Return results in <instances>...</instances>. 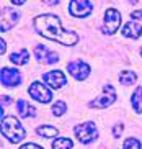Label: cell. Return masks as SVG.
I'll return each mask as SVG.
<instances>
[{"mask_svg":"<svg viewBox=\"0 0 142 149\" xmlns=\"http://www.w3.org/2000/svg\"><path fill=\"white\" fill-rule=\"evenodd\" d=\"M103 90H105V95H100L98 98H95L93 102H90L91 108H106V107H109L111 103L116 102V92H114V88L109 84L105 85Z\"/></svg>","mask_w":142,"mask_h":149,"instance_id":"52a82bcc","label":"cell"},{"mask_svg":"<svg viewBox=\"0 0 142 149\" xmlns=\"http://www.w3.org/2000/svg\"><path fill=\"white\" fill-rule=\"evenodd\" d=\"M131 18H132V20H142V10L132 12V13H131Z\"/></svg>","mask_w":142,"mask_h":149,"instance_id":"cb8c5ba5","label":"cell"},{"mask_svg":"<svg viewBox=\"0 0 142 149\" xmlns=\"http://www.w3.org/2000/svg\"><path fill=\"white\" fill-rule=\"evenodd\" d=\"M93 12V3L90 0H72L69 5V13L77 18H85Z\"/></svg>","mask_w":142,"mask_h":149,"instance_id":"5b68a950","label":"cell"},{"mask_svg":"<svg viewBox=\"0 0 142 149\" xmlns=\"http://www.w3.org/2000/svg\"><path fill=\"white\" fill-rule=\"evenodd\" d=\"M17 111L21 118H33V116H36V108L33 105H30L26 100L17 102Z\"/></svg>","mask_w":142,"mask_h":149,"instance_id":"4fadbf2b","label":"cell"},{"mask_svg":"<svg viewBox=\"0 0 142 149\" xmlns=\"http://www.w3.org/2000/svg\"><path fill=\"white\" fill-rule=\"evenodd\" d=\"M10 2H12V3H15V5H23L26 0H10Z\"/></svg>","mask_w":142,"mask_h":149,"instance_id":"4316f807","label":"cell"},{"mask_svg":"<svg viewBox=\"0 0 142 149\" xmlns=\"http://www.w3.org/2000/svg\"><path fill=\"white\" fill-rule=\"evenodd\" d=\"M141 54H142V49H141Z\"/></svg>","mask_w":142,"mask_h":149,"instance_id":"83f0119b","label":"cell"},{"mask_svg":"<svg viewBox=\"0 0 142 149\" xmlns=\"http://www.w3.org/2000/svg\"><path fill=\"white\" fill-rule=\"evenodd\" d=\"M43 3H46V5H57L59 3V0H43Z\"/></svg>","mask_w":142,"mask_h":149,"instance_id":"484cf974","label":"cell"},{"mask_svg":"<svg viewBox=\"0 0 142 149\" xmlns=\"http://www.w3.org/2000/svg\"><path fill=\"white\" fill-rule=\"evenodd\" d=\"M0 80L5 87H15V85H20L21 82V75L17 69H10V67H3L0 70Z\"/></svg>","mask_w":142,"mask_h":149,"instance_id":"8fae6325","label":"cell"},{"mask_svg":"<svg viewBox=\"0 0 142 149\" xmlns=\"http://www.w3.org/2000/svg\"><path fill=\"white\" fill-rule=\"evenodd\" d=\"M121 25V13L116 8H108L105 12V25H103V33L105 35H114L119 30Z\"/></svg>","mask_w":142,"mask_h":149,"instance_id":"277c9868","label":"cell"},{"mask_svg":"<svg viewBox=\"0 0 142 149\" xmlns=\"http://www.w3.org/2000/svg\"><path fill=\"white\" fill-rule=\"evenodd\" d=\"M123 35L126 38H132V40H137L139 36L142 35V26L139 23H136L134 20H131L129 23H126L124 28H123Z\"/></svg>","mask_w":142,"mask_h":149,"instance_id":"5bb4252c","label":"cell"},{"mask_svg":"<svg viewBox=\"0 0 142 149\" xmlns=\"http://www.w3.org/2000/svg\"><path fill=\"white\" fill-rule=\"evenodd\" d=\"M20 20V13L12 7H3L2 8V20H0V28L2 31H10Z\"/></svg>","mask_w":142,"mask_h":149,"instance_id":"ba28073f","label":"cell"},{"mask_svg":"<svg viewBox=\"0 0 142 149\" xmlns=\"http://www.w3.org/2000/svg\"><path fill=\"white\" fill-rule=\"evenodd\" d=\"M2 133L10 143H20L26 136L25 128L21 126V123L15 116H5L2 120Z\"/></svg>","mask_w":142,"mask_h":149,"instance_id":"7a4b0ae2","label":"cell"},{"mask_svg":"<svg viewBox=\"0 0 142 149\" xmlns=\"http://www.w3.org/2000/svg\"><path fill=\"white\" fill-rule=\"evenodd\" d=\"M67 70L69 74L72 75L75 80H85L88 75H90V66L85 64L83 61L77 59V61H72L67 64Z\"/></svg>","mask_w":142,"mask_h":149,"instance_id":"9c48e42d","label":"cell"},{"mask_svg":"<svg viewBox=\"0 0 142 149\" xmlns=\"http://www.w3.org/2000/svg\"><path fill=\"white\" fill-rule=\"evenodd\" d=\"M72 141L69 138H57L52 141V149H72Z\"/></svg>","mask_w":142,"mask_h":149,"instance_id":"ac0fdd59","label":"cell"},{"mask_svg":"<svg viewBox=\"0 0 142 149\" xmlns=\"http://www.w3.org/2000/svg\"><path fill=\"white\" fill-rule=\"evenodd\" d=\"M10 61L13 64H17V66H25L26 62L30 61V53H28V49H21V51H18V53H13L10 56Z\"/></svg>","mask_w":142,"mask_h":149,"instance_id":"9a60e30c","label":"cell"},{"mask_svg":"<svg viewBox=\"0 0 142 149\" xmlns=\"http://www.w3.org/2000/svg\"><path fill=\"white\" fill-rule=\"evenodd\" d=\"M20 149H43V148L38 146V144H35V143H26V144H23Z\"/></svg>","mask_w":142,"mask_h":149,"instance_id":"603a6c76","label":"cell"},{"mask_svg":"<svg viewBox=\"0 0 142 149\" xmlns=\"http://www.w3.org/2000/svg\"><path fill=\"white\" fill-rule=\"evenodd\" d=\"M43 80L52 88H60L62 85H65L67 79L62 70H51V72H46L43 75Z\"/></svg>","mask_w":142,"mask_h":149,"instance_id":"7c38bea8","label":"cell"},{"mask_svg":"<svg viewBox=\"0 0 142 149\" xmlns=\"http://www.w3.org/2000/svg\"><path fill=\"white\" fill-rule=\"evenodd\" d=\"M35 56L38 59V62H41V64H54V62L59 61V56L54 51L47 49L44 44H38L35 48Z\"/></svg>","mask_w":142,"mask_h":149,"instance_id":"30bf717a","label":"cell"},{"mask_svg":"<svg viewBox=\"0 0 142 149\" xmlns=\"http://www.w3.org/2000/svg\"><path fill=\"white\" fill-rule=\"evenodd\" d=\"M121 133H123V125H114V128H113V136L114 138H119L121 136Z\"/></svg>","mask_w":142,"mask_h":149,"instance_id":"7402d4cb","label":"cell"},{"mask_svg":"<svg viewBox=\"0 0 142 149\" xmlns=\"http://www.w3.org/2000/svg\"><path fill=\"white\" fill-rule=\"evenodd\" d=\"M123 149H141V143L136 138H127L123 144Z\"/></svg>","mask_w":142,"mask_h":149,"instance_id":"44dd1931","label":"cell"},{"mask_svg":"<svg viewBox=\"0 0 142 149\" xmlns=\"http://www.w3.org/2000/svg\"><path fill=\"white\" fill-rule=\"evenodd\" d=\"M57 128L54 126H49V125H44V126H39L38 128V134L43 136V138H54V136H57Z\"/></svg>","mask_w":142,"mask_h":149,"instance_id":"d6986e66","label":"cell"},{"mask_svg":"<svg viewBox=\"0 0 142 149\" xmlns=\"http://www.w3.org/2000/svg\"><path fill=\"white\" fill-rule=\"evenodd\" d=\"M65 111H67V105H65L64 102H56L52 105V115L54 116H62Z\"/></svg>","mask_w":142,"mask_h":149,"instance_id":"ffe728a7","label":"cell"},{"mask_svg":"<svg viewBox=\"0 0 142 149\" xmlns=\"http://www.w3.org/2000/svg\"><path fill=\"white\" fill-rule=\"evenodd\" d=\"M119 80L123 85H131V84H134L137 80V75L134 74L132 70H123L119 74Z\"/></svg>","mask_w":142,"mask_h":149,"instance_id":"e0dca14e","label":"cell"},{"mask_svg":"<svg viewBox=\"0 0 142 149\" xmlns=\"http://www.w3.org/2000/svg\"><path fill=\"white\" fill-rule=\"evenodd\" d=\"M131 103H132L136 113H142V87L136 88V92L132 93V98H131Z\"/></svg>","mask_w":142,"mask_h":149,"instance_id":"2e32d148","label":"cell"},{"mask_svg":"<svg viewBox=\"0 0 142 149\" xmlns=\"http://www.w3.org/2000/svg\"><path fill=\"white\" fill-rule=\"evenodd\" d=\"M35 28L41 36L47 40L57 41L65 46H73L78 41V35L75 31L64 30L60 26V20L57 15H39L35 18Z\"/></svg>","mask_w":142,"mask_h":149,"instance_id":"6da1fadb","label":"cell"},{"mask_svg":"<svg viewBox=\"0 0 142 149\" xmlns=\"http://www.w3.org/2000/svg\"><path fill=\"white\" fill-rule=\"evenodd\" d=\"M28 93H30L36 102H39V103H47V102L52 100L51 90L41 82H33L31 84L30 88H28Z\"/></svg>","mask_w":142,"mask_h":149,"instance_id":"8992f818","label":"cell"},{"mask_svg":"<svg viewBox=\"0 0 142 149\" xmlns=\"http://www.w3.org/2000/svg\"><path fill=\"white\" fill-rule=\"evenodd\" d=\"M5 51H7V41H3V40H2V41H0V53L3 54Z\"/></svg>","mask_w":142,"mask_h":149,"instance_id":"d4e9b609","label":"cell"},{"mask_svg":"<svg viewBox=\"0 0 142 149\" xmlns=\"http://www.w3.org/2000/svg\"><path fill=\"white\" fill-rule=\"evenodd\" d=\"M75 136L77 139L83 144H88L93 139H96L98 136V131H96V126H95L93 121H85L82 125H77L75 126Z\"/></svg>","mask_w":142,"mask_h":149,"instance_id":"3957f363","label":"cell"}]
</instances>
